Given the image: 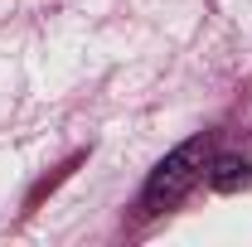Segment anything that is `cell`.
Listing matches in <instances>:
<instances>
[{
    "mask_svg": "<svg viewBox=\"0 0 252 247\" xmlns=\"http://www.w3.org/2000/svg\"><path fill=\"white\" fill-rule=\"evenodd\" d=\"M209 155H214V141H209V136H189V141H180V146H175V151H170L156 170L146 175L141 209H146V214H165L170 204H180L189 189L204 180Z\"/></svg>",
    "mask_w": 252,
    "mask_h": 247,
    "instance_id": "cell-1",
    "label": "cell"
},
{
    "mask_svg": "<svg viewBox=\"0 0 252 247\" xmlns=\"http://www.w3.org/2000/svg\"><path fill=\"white\" fill-rule=\"evenodd\" d=\"M204 180L219 189V194H243V189L252 185V160H248V155H233V151L209 155V170H204Z\"/></svg>",
    "mask_w": 252,
    "mask_h": 247,
    "instance_id": "cell-2",
    "label": "cell"
}]
</instances>
